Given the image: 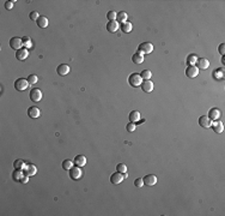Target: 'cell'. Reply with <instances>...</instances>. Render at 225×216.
Masks as SVG:
<instances>
[{
    "label": "cell",
    "mask_w": 225,
    "mask_h": 216,
    "mask_svg": "<svg viewBox=\"0 0 225 216\" xmlns=\"http://www.w3.org/2000/svg\"><path fill=\"white\" fill-rule=\"evenodd\" d=\"M196 65H198L199 70H206L210 66V61L206 58H200V59L196 60Z\"/></svg>",
    "instance_id": "cell-16"
},
{
    "label": "cell",
    "mask_w": 225,
    "mask_h": 216,
    "mask_svg": "<svg viewBox=\"0 0 225 216\" xmlns=\"http://www.w3.org/2000/svg\"><path fill=\"white\" fill-rule=\"evenodd\" d=\"M212 121H216V120H219L220 118V110L218 108H212L210 112H208V115H207Z\"/></svg>",
    "instance_id": "cell-18"
},
{
    "label": "cell",
    "mask_w": 225,
    "mask_h": 216,
    "mask_svg": "<svg viewBox=\"0 0 225 216\" xmlns=\"http://www.w3.org/2000/svg\"><path fill=\"white\" fill-rule=\"evenodd\" d=\"M28 57H29V49H26V48H22L16 52L17 60H25Z\"/></svg>",
    "instance_id": "cell-14"
},
{
    "label": "cell",
    "mask_w": 225,
    "mask_h": 216,
    "mask_svg": "<svg viewBox=\"0 0 225 216\" xmlns=\"http://www.w3.org/2000/svg\"><path fill=\"white\" fill-rule=\"evenodd\" d=\"M37 173V168L35 165H26L24 168V174L28 177H34Z\"/></svg>",
    "instance_id": "cell-11"
},
{
    "label": "cell",
    "mask_w": 225,
    "mask_h": 216,
    "mask_svg": "<svg viewBox=\"0 0 225 216\" xmlns=\"http://www.w3.org/2000/svg\"><path fill=\"white\" fill-rule=\"evenodd\" d=\"M24 175H25V174H23V172H22L20 169H14V172H13V174H12V178H13L14 181H20Z\"/></svg>",
    "instance_id": "cell-25"
},
{
    "label": "cell",
    "mask_w": 225,
    "mask_h": 216,
    "mask_svg": "<svg viewBox=\"0 0 225 216\" xmlns=\"http://www.w3.org/2000/svg\"><path fill=\"white\" fill-rule=\"evenodd\" d=\"M123 175H122V173H120V172H115V173H112V177H110V181H112V185H118V184H121L122 181H123Z\"/></svg>",
    "instance_id": "cell-7"
},
{
    "label": "cell",
    "mask_w": 225,
    "mask_h": 216,
    "mask_svg": "<svg viewBox=\"0 0 225 216\" xmlns=\"http://www.w3.org/2000/svg\"><path fill=\"white\" fill-rule=\"evenodd\" d=\"M199 75V69L196 66H188L186 70V76L188 78H195Z\"/></svg>",
    "instance_id": "cell-9"
},
{
    "label": "cell",
    "mask_w": 225,
    "mask_h": 216,
    "mask_svg": "<svg viewBox=\"0 0 225 216\" xmlns=\"http://www.w3.org/2000/svg\"><path fill=\"white\" fill-rule=\"evenodd\" d=\"M36 23H37V25H38L40 28L44 29V28H47V26H48V18H47V17H44V16H41Z\"/></svg>",
    "instance_id": "cell-23"
},
{
    "label": "cell",
    "mask_w": 225,
    "mask_h": 216,
    "mask_svg": "<svg viewBox=\"0 0 225 216\" xmlns=\"http://www.w3.org/2000/svg\"><path fill=\"white\" fill-rule=\"evenodd\" d=\"M28 181H29V177H28V175H24V177L22 178V180H20L22 184H26Z\"/></svg>",
    "instance_id": "cell-41"
},
{
    "label": "cell",
    "mask_w": 225,
    "mask_h": 216,
    "mask_svg": "<svg viewBox=\"0 0 225 216\" xmlns=\"http://www.w3.org/2000/svg\"><path fill=\"white\" fill-rule=\"evenodd\" d=\"M132 29H133V25H132V23H129V22H126V23H122V24H121V30H122L123 32H126V34L130 32Z\"/></svg>",
    "instance_id": "cell-26"
},
{
    "label": "cell",
    "mask_w": 225,
    "mask_h": 216,
    "mask_svg": "<svg viewBox=\"0 0 225 216\" xmlns=\"http://www.w3.org/2000/svg\"><path fill=\"white\" fill-rule=\"evenodd\" d=\"M29 84L30 83L28 82V79H25V78H18L14 82V89H17L18 91H24V90L28 89Z\"/></svg>",
    "instance_id": "cell-3"
},
{
    "label": "cell",
    "mask_w": 225,
    "mask_h": 216,
    "mask_svg": "<svg viewBox=\"0 0 225 216\" xmlns=\"http://www.w3.org/2000/svg\"><path fill=\"white\" fill-rule=\"evenodd\" d=\"M29 17H30V19H31V20H34V22H37V20H38V18H40L41 16L38 14V12H37V11H32V12H30Z\"/></svg>",
    "instance_id": "cell-33"
},
{
    "label": "cell",
    "mask_w": 225,
    "mask_h": 216,
    "mask_svg": "<svg viewBox=\"0 0 225 216\" xmlns=\"http://www.w3.org/2000/svg\"><path fill=\"white\" fill-rule=\"evenodd\" d=\"M152 52H153V45L151 42H142L138 47V53H141L142 55L144 54H150Z\"/></svg>",
    "instance_id": "cell-2"
},
{
    "label": "cell",
    "mask_w": 225,
    "mask_h": 216,
    "mask_svg": "<svg viewBox=\"0 0 225 216\" xmlns=\"http://www.w3.org/2000/svg\"><path fill=\"white\" fill-rule=\"evenodd\" d=\"M140 76H141V78H142V81H148V79H151V77H152V72H151L150 70H144Z\"/></svg>",
    "instance_id": "cell-29"
},
{
    "label": "cell",
    "mask_w": 225,
    "mask_h": 216,
    "mask_svg": "<svg viewBox=\"0 0 225 216\" xmlns=\"http://www.w3.org/2000/svg\"><path fill=\"white\" fill-rule=\"evenodd\" d=\"M222 63L225 64V55H223V58H222Z\"/></svg>",
    "instance_id": "cell-42"
},
{
    "label": "cell",
    "mask_w": 225,
    "mask_h": 216,
    "mask_svg": "<svg viewBox=\"0 0 225 216\" xmlns=\"http://www.w3.org/2000/svg\"><path fill=\"white\" fill-rule=\"evenodd\" d=\"M116 172H120V173H127V166L123 165V163H120L116 166Z\"/></svg>",
    "instance_id": "cell-32"
},
{
    "label": "cell",
    "mask_w": 225,
    "mask_h": 216,
    "mask_svg": "<svg viewBox=\"0 0 225 216\" xmlns=\"http://www.w3.org/2000/svg\"><path fill=\"white\" fill-rule=\"evenodd\" d=\"M82 175H83V172H82L80 167H78V166L77 167H72L70 169V178L72 180H79L82 178Z\"/></svg>",
    "instance_id": "cell-5"
},
{
    "label": "cell",
    "mask_w": 225,
    "mask_h": 216,
    "mask_svg": "<svg viewBox=\"0 0 225 216\" xmlns=\"http://www.w3.org/2000/svg\"><path fill=\"white\" fill-rule=\"evenodd\" d=\"M211 127L213 128V131H214L216 133H222V132L224 131V125H223V122L219 121V120H216L214 122H212Z\"/></svg>",
    "instance_id": "cell-19"
},
{
    "label": "cell",
    "mask_w": 225,
    "mask_h": 216,
    "mask_svg": "<svg viewBox=\"0 0 225 216\" xmlns=\"http://www.w3.org/2000/svg\"><path fill=\"white\" fill-rule=\"evenodd\" d=\"M116 16H117V13H116L115 11H109V12L107 13V18L109 19V22L116 20Z\"/></svg>",
    "instance_id": "cell-36"
},
{
    "label": "cell",
    "mask_w": 225,
    "mask_h": 216,
    "mask_svg": "<svg viewBox=\"0 0 225 216\" xmlns=\"http://www.w3.org/2000/svg\"><path fill=\"white\" fill-rule=\"evenodd\" d=\"M73 163H74V166H78V167L82 168V167H84L86 165V157L84 155H78V156L74 157Z\"/></svg>",
    "instance_id": "cell-15"
},
{
    "label": "cell",
    "mask_w": 225,
    "mask_h": 216,
    "mask_svg": "<svg viewBox=\"0 0 225 216\" xmlns=\"http://www.w3.org/2000/svg\"><path fill=\"white\" fill-rule=\"evenodd\" d=\"M127 18H128V16H127V13L126 12H123V11H121V12H118L117 13V16H116V22L118 23H126L127 22Z\"/></svg>",
    "instance_id": "cell-22"
},
{
    "label": "cell",
    "mask_w": 225,
    "mask_h": 216,
    "mask_svg": "<svg viewBox=\"0 0 225 216\" xmlns=\"http://www.w3.org/2000/svg\"><path fill=\"white\" fill-rule=\"evenodd\" d=\"M224 69H219V70H217V71H214V73H213V76L217 78V79H222L223 77H224V71H223Z\"/></svg>",
    "instance_id": "cell-34"
},
{
    "label": "cell",
    "mask_w": 225,
    "mask_h": 216,
    "mask_svg": "<svg viewBox=\"0 0 225 216\" xmlns=\"http://www.w3.org/2000/svg\"><path fill=\"white\" fill-rule=\"evenodd\" d=\"M141 89H142V91H145V93H151L152 90H153V83H152V81H144L142 83H141Z\"/></svg>",
    "instance_id": "cell-17"
},
{
    "label": "cell",
    "mask_w": 225,
    "mask_h": 216,
    "mask_svg": "<svg viewBox=\"0 0 225 216\" xmlns=\"http://www.w3.org/2000/svg\"><path fill=\"white\" fill-rule=\"evenodd\" d=\"M73 166H74V163H73V161H71V160H65V161L62 162V168H64L65 171H70Z\"/></svg>",
    "instance_id": "cell-30"
},
{
    "label": "cell",
    "mask_w": 225,
    "mask_h": 216,
    "mask_svg": "<svg viewBox=\"0 0 225 216\" xmlns=\"http://www.w3.org/2000/svg\"><path fill=\"white\" fill-rule=\"evenodd\" d=\"M22 46H23V40L22 39H19V37H12L10 40V47L12 49H14L16 52L19 51V49H22Z\"/></svg>",
    "instance_id": "cell-6"
},
{
    "label": "cell",
    "mask_w": 225,
    "mask_h": 216,
    "mask_svg": "<svg viewBox=\"0 0 225 216\" xmlns=\"http://www.w3.org/2000/svg\"><path fill=\"white\" fill-rule=\"evenodd\" d=\"M132 61L134 64H141L144 61V55L141 53H135L132 55Z\"/></svg>",
    "instance_id": "cell-24"
},
{
    "label": "cell",
    "mask_w": 225,
    "mask_h": 216,
    "mask_svg": "<svg viewBox=\"0 0 225 216\" xmlns=\"http://www.w3.org/2000/svg\"><path fill=\"white\" fill-rule=\"evenodd\" d=\"M70 71H71V69H70V66L66 65V64H61V65H59L58 69H56L58 75H60V76H62V77L66 76V75H68Z\"/></svg>",
    "instance_id": "cell-12"
},
{
    "label": "cell",
    "mask_w": 225,
    "mask_h": 216,
    "mask_svg": "<svg viewBox=\"0 0 225 216\" xmlns=\"http://www.w3.org/2000/svg\"><path fill=\"white\" fill-rule=\"evenodd\" d=\"M196 60H198V57L195 54H190L188 58H187V63L189 64V66H194L196 64Z\"/></svg>",
    "instance_id": "cell-31"
},
{
    "label": "cell",
    "mask_w": 225,
    "mask_h": 216,
    "mask_svg": "<svg viewBox=\"0 0 225 216\" xmlns=\"http://www.w3.org/2000/svg\"><path fill=\"white\" fill-rule=\"evenodd\" d=\"M134 185H135L136 187H142L145 184H144V180H142L141 178H138V179L134 180Z\"/></svg>",
    "instance_id": "cell-37"
},
{
    "label": "cell",
    "mask_w": 225,
    "mask_h": 216,
    "mask_svg": "<svg viewBox=\"0 0 225 216\" xmlns=\"http://www.w3.org/2000/svg\"><path fill=\"white\" fill-rule=\"evenodd\" d=\"M22 40H23V46H25L26 49H30L32 47V42H31V39L29 36H24Z\"/></svg>",
    "instance_id": "cell-28"
},
{
    "label": "cell",
    "mask_w": 225,
    "mask_h": 216,
    "mask_svg": "<svg viewBox=\"0 0 225 216\" xmlns=\"http://www.w3.org/2000/svg\"><path fill=\"white\" fill-rule=\"evenodd\" d=\"M129 120H130V122H134V124L138 122L140 120V113L138 110H132L129 113Z\"/></svg>",
    "instance_id": "cell-21"
},
{
    "label": "cell",
    "mask_w": 225,
    "mask_h": 216,
    "mask_svg": "<svg viewBox=\"0 0 225 216\" xmlns=\"http://www.w3.org/2000/svg\"><path fill=\"white\" fill-rule=\"evenodd\" d=\"M29 97H30V100H31L32 102H38V101H41V99H42V91H41L40 89L34 88V89L30 90Z\"/></svg>",
    "instance_id": "cell-4"
},
{
    "label": "cell",
    "mask_w": 225,
    "mask_h": 216,
    "mask_svg": "<svg viewBox=\"0 0 225 216\" xmlns=\"http://www.w3.org/2000/svg\"><path fill=\"white\" fill-rule=\"evenodd\" d=\"M118 28H120V25H118V23L116 22V20H112V22H108L107 23V30L109 31V32H116L117 30H118Z\"/></svg>",
    "instance_id": "cell-20"
},
{
    "label": "cell",
    "mask_w": 225,
    "mask_h": 216,
    "mask_svg": "<svg viewBox=\"0 0 225 216\" xmlns=\"http://www.w3.org/2000/svg\"><path fill=\"white\" fill-rule=\"evenodd\" d=\"M199 125L201 127H204V128H208L212 125V120L207 115H202V116L199 118Z\"/></svg>",
    "instance_id": "cell-8"
},
{
    "label": "cell",
    "mask_w": 225,
    "mask_h": 216,
    "mask_svg": "<svg viewBox=\"0 0 225 216\" xmlns=\"http://www.w3.org/2000/svg\"><path fill=\"white\" fill-rule=\"evenodd\" d=\"M142 82H144V81H142V78H141V76H140L139 73H132V75L128 77V83H129V85H132L133 88H139Z\"/></svg>",
    "instance_id": "cell-1"
},
{
    "label": "cell",
    "mask_w": 225,
    "mask_h": 216,
    "mask_svg": "<svg viewBox=\"0 0 225 216\" xmlns=\"http://www.w3.org/2000/svg\"><path fill=\"white\" fill-rule=\"evenodd\" d=\"M135 130V124L134 122H129L128 125H127V131L128 132H133Z\"/></svg>",
    "instance_id": "cell-39"
},
{
    "label": "cell",
    "mask_w": 225,
    "mask_h": 216,
    "mask_svg": "<svg viewBox=\"0 0 225 216\" xmlns=\"http://www.w3.org/2000/svg\"><path fill=\"white\" fill-rule=\"evenodd\" d=\"M218 52H219L222 55H225V45L224 43L219 45V47H218Z\"/></svg>",
    "instance_id": "cell-40"
},
{
    "label": "cell",
    "mask_w": 225,
    "mask_h": 216,
    "mask_svg": "<svg viewBox=\"0 0 225 216\" xmlns=\"http://www.w3.org/2000/svg\"><path fill=\"white\" fill-rule=\"evenodd\" d=\"M26 79H28V82H29L30 84H36V83L38 82V77H37L36 75H30Z\"/></svg>",
    "instance_id": "cell-35"
},
{
    "label": "cell",
    "mask_w": 225,
    "mask_h": 216,
    "mask_svg": "<svg viewBox=\"0 0 225 216\" xmlns=\"http://www.w3.org/2000/svg\"><path fill=\"white\" fill-rule=\"evenodd\" d=\"M144 184L147 185V186H153L157 184V177L153 175V174H148V175H145L144 177Z\"/></svg>",
    "instance_id": "cell-10"
},
{
    "label": "cell",
    "mask_w": 225,
    "mask_h": 216,
    "mask_svg": "<svg viewBox=\"0 0 225 216\" xmlns=\"http://www.w3.org/2000/svg\"><path fill=\"white\" fill-rule=\"evenodd\" d=\"M28 115H29V118H31V119H37V118H40V115H41V110H40V108L37 107H30L29 109H28Z\"/></svg>",
    "instance_id": "cell-13"
},
{
    "label": "cell",
    "mask_w": 225,
    "mask_h": 216,
    "mask_svg": "<svg viewBox=\"0 0 225 216\" xmlns=\"http://www.w3.org/2000/svg\"><path fill=\"white\" fill-rule=\"evenodd\" d=\"M14 2H16L14 0H12V1H6V2H5V8H6V10H12Z\"/></svg>",
    "instance_id": "cell-38"
},
{
    "label": "cell",
    "mask_w": 225,
    "mask_h": 216,
    "mask_svg": "<svg viewBox=\"0 0 225 216\" xmlns=\"http://www.w3.org/2000/svg\"><path fill=\"white\" fill-rule=\"evenodd\" d=\"M25 162L23 161V160H16L14 162H13V167H14V169H20V171H23L24 168H25Z\"/></svg>",
    "instance_id": "cell-27"
}]
</instances>
